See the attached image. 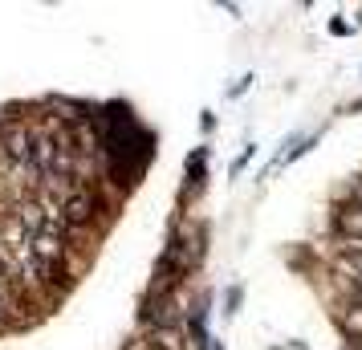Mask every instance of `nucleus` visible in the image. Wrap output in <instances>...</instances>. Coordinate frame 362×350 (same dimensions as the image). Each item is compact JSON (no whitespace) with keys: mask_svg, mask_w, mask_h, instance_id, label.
Listing matches in <instances>:
<instances>
[{"mask_svg":"<svg viewBox=\"0 0 362 350\" xmlns=\"http://www.w3.org/2000/svg\"><path fill=\"white\" fill-rule=\"evenodd\" d=\"M175 317H180V305L171 293H151L147 310H143V322L151 330H175Z\"/></svg>","mask_w":362,"mask_h":350,"instance_id":"f03ea898","label":"nucleus"},{"mask_svg":"<svg viewBox=\"0 0 362 350\" xmlns=\"http://www.w3.org/2000/svg\"><path fill=\"white\" fill-rule=\"evenodd\" d=\"M338 228H342L346 236L362 240V204H350V208H342V212H338Z\"/></svg>","mask_w":362,"mask_h":350,"instance_id":"20e7f679","label":"nucleus"},{"mask_svg":"<svg viewBox=\"0 0 362 350\" xmlns=\"http://www.w3.org/2000/svg\"><path fill=\"white\" fill-rule=\"evenodd\" d=\"M62 220L69 224V233H86V228H94V220H98V196H94L90 187L69 192L66 200H62Z\"/></svg>","mask_w":362,"mask_h":350,"instance_id":"f257e3e1","label":"nucleus"},{"mask_svg":"<svg viewBox=\"0 0 362 350\" xmlns=\"http://www.w3.org/2000/svg\"><path fill=\"white\" fill-rule=\"evenodd\" d=\"M354 110H362V102H358V106H354Z\"/></svg>","mask_w":362,"mask_h":350,"instance_id":"0eeeda50","label":"nucleus"},{"mask_svg":"<svg viewBox=\"0 0 362 350\" xmlns=\"http://www.w3.org/2000/svg\"><path fill=\"white\" fill-rule=\"evenodd\" d=\"M354 204H362V180L354 184Z\"/></svg>","mask_w":362,"mask_h":350,"instance_id":"423d86ee","label":"nucleus"},{"mask_svg":"<svg viewBox=\"0 0 362 350\" xmlns=\"http://www.w3.org/2000/svg\"><path fill=\"white\" fill-rule=\"evenodd\" d=\"M13 310H17V289H13L8 277H0V326L13 317Z\"/></svg>","mask_w":362,"mask_h":350,"instance_id":"39448f33","label":"nucleus"},{"mask_svg":"<svg viewBox=\"0 0 362 350\" xmlns=\"http://www.w3.org/2000/svg\"><path fill=\"white\" fill-rule=\"evenodd\" d=\"M127 350H183V338L180 330H151V334H139Z\"/></svg>","mask_w":362,"mask_h":350,"instance_id":"7ed1b4c3","label":"nucleus"}]
</instances>
